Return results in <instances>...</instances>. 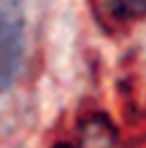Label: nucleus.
<instances>
[{"label": "nucleus", "mask_w": 146, "mask_h": 148, "mask_svg": "<svg viewBox=\"0 0 146 148\" xmlns=\"http://www.w3.org/2000/svg\"><path fill=\"white\" fill-rule=\"evenodd\" d=\"M26 18L21 0H0V92L10 89L23 64Z\"/></svg>", "instance_id": "nucleus-1"}, {"label": "nucleus", "mask_w": 146, "mask_h": 148, "mask_svg": "<svg viewBox=\"0 0 146 148\" xmlns=\"http://www.w3.org/2000/svg\"><path fill=\"white\" fill-rule=\"evenodd\" d=\"M108 8L120 21H133L146 15V0H108Z\"/></svg>", "instance_id": "nucleus-2"}]
</instances>
